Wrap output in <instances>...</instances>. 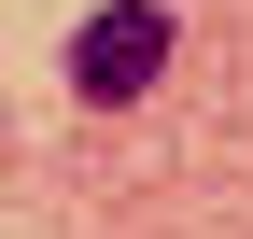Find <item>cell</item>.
Returning a JSON list of instances; mask_svg holds the SVG:
<instances>
[{
  "label": "cell",
  "instance_id": "obj_1",
  "mask_svg": "<svg viewBox=\"0 0 253 239\" xmlns=\"http://www.w3.org/2000/svg\"><path fill=\"white\" fill-rule=\"evenodd\" d=\"M169 71V0H99V14L71 28V99H141V84Z\"/></svg>",
  "mask_w": 253,
  "mask_h": 239
}]
</instances>
